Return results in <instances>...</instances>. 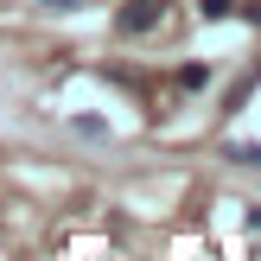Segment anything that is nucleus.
Masks as SVG:
<instances>
[{"label":"nucleus","mask_w":261,"mask_h":261,"mask_svg":"<svg viewBox=\"0 0 261 261\" xmlns=\"http://www.w3.org/2000/svg\"><path fill=\"white\" fill-rule=\"evenodd\" d=\"M160 19H166V0H121L115 32H121V38H140V32H153Z\"/></svg>","instance_id":"nucleus-1"},{"label":"nucleus","mask_w":261,"mask_h":261,"mask_svg":"<svg viewBox=\"0 0 261 261\" xmlns=\"http://www.w3.org/2000/svg\"><path fill=\"white\" fill-rule=\"evenodd\" d=\"M211 83V70H204V64H185V70H178V89H204Z\"/></svg>","instance_id":"nucleus-2"},{"label":"nucleus","mask_w":261,"mask_h":261,"mask_svg":"<svg viewBox=\"0 0 261 261\" xmlns=\"http://www.w3.org/2000/svg\"><path fill=\"white\" fill-rule=\"evenodd\" d=\"M236 13V0H204V19H229Z\"/></svg>","instance_id":"nucleus-3"},{"label":"nucleus","mask_w":261,"mask_h":261,"mask_svg":"<svg viewBox=\"0 0 261 261\" xmlns=\"http://www.w3.org/2000/svg\"><path fill=\"white\" fill-rule=\"evenodd\" d=\"M236 160L242 166H261V147H236Z\"/></svg>","instance_id":"nucleus-4"},{"label":"nucleus","mask_w":261,"mask_h":261,"mask_svg":"<svg viewBox=\"0 0 261 261\" xmlns=\"http://www.w3.org/2000/svg\"><path fill=\"white\" fill-rule=\"evenodd\" d=\"M38 7H51V13H70V7H83V0H38Z\"/></svg>","instance_id":"nucleus-5"},{"label":"nucleus","mask_w":261,"mask_h":261,"mask_svg":"<svg viewBox=\"0 0 261 261\" xmlns=\"http://www.w3.org/2000/svg\"><path fill=\"white\" fill-rule=\"evenodd\" d=\"M255 229H261V211H255Z\"/></svg>","instance_id":"nucleus-6"}]
</instances>
